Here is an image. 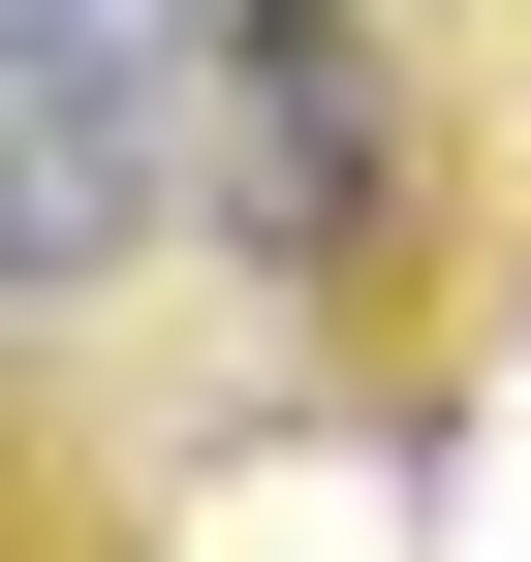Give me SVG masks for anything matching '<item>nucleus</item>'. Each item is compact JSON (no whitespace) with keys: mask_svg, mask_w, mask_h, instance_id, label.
I'll return each instance as SVG.
<instances>
[{"mask_svg":"<svg viewBox=\"0 0 531 562\" xmlns=\"http://www.w3.org/2000/svg\"><path fill=\"white\" fill-rule=\"evenodd\" d=\"M188 157H219L188 0H0V313H63L94 250H157Z\"/></svg>","mask_w":531,"mask_h":562,"instance_id":"1","label":"nucleus"},{"mask_svg":"<svg viewBox=\"0 0 531 562\" xmlns=\"http://www.w3.org/2000/svg\"><path fill=\"white\" fill-rule=\"evenodd\" d=\"M219 32H250V0H219Z\"/></svg>","mask_w":531,"mask_h":562,"instance_id":"3","label":"nucleus"},{"mask_svg":"<svg viewBox=\"0 0 531 562\" xmlns=\"http://www.w3.org/2000/svg\"><path fill=\"white\" fill-rule=\"evenodd\" d=\"M188 188H219L250 250H344L375 220V32H344V0H250V32H219V157H188Z\"/></svg>","mask_w":531,"mask_h":562,"instance_id":"2","label":"nucleus"}]
</instances>
